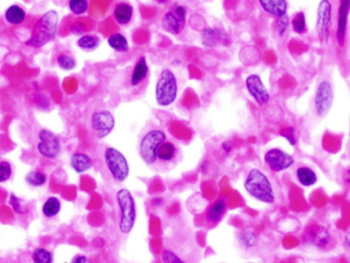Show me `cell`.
I'll return each mask as SVG.
<instances>
[{
  "label": "cell",
  "instance_id": "obj_1",
  "mask_svg": "<svg viewBox=\"0 0 350 263\" xmlns=\"http://www.w3.org/2000/svg\"><path fill=\"white\" fill-rule=\"evenodd\" d=\"M59 25V14L50 10L46 12L34 25L31 36L25 44L32 48H41L54 40Z\"/></svg>",
  "mask_w": 350,
  "mask_h": 263
},
{
  "label": "cell",
  "instance_id": "obj_2",
  "mask_svg": "<svg viewBox=\"0 0 350 263\" xmlns=\"http://www.w3.org/2000/svg\"><path fill=\"white\" fill-rule=\"evenodd\" d=\"M245 190L254 199L265 204L275 202V193L273 186L267 175L257 168L249 171L244 183Z\"/></svg>",
  "mask_w": 350,
  "mask_h": 263
},
{
  "label": "cell",
  "instance_id": "obj_3",
  "mask_svg": "<svg viewBox=\"0 0 350 263\" xmlns=\"http://www.w3.org/2000/svg\"><path fill=\"white\" fill-rule=\"evenodd\" d=\"M116 202L121 212L120 230L124 235H129L137 220V205L132 193L128 189H121L116 193Z\"/></svg>",
  "mask_w": 350,
  "mask_h": 263
},
{
  "label": "cell",
  "instance_id": "obj_4",
  "mask_svg": "<svg viewBox=\"0 0 350 263\" xmlns=\"http://www.w3.org/2000/svg\"><path fill=\"white\" fill-rule=\"evenodd\" d=\"M104 165L111 179L118 184L125 183L130 175V165L126 156L116 148L107 147L103 153Z\"/></svg>",
  "mask_w": 350,
  "mask_h": 263
},
{
  "label": "cell",
  "instance_id": "obj_5",
  "mask_svg": "<svg viewBox=\"0 0 350 263\" xmlns=\"http://www.w3.org/2000/svg\"><path fill=\"white\" fill-rule=\"evenodd\" d=\"M178 81L176 75L169 69L161 71L155 87V100L161 107L172 105L178 96Z\"/></svg>",
  "mask_w": 350,
  "mask_h": 263
},
{
  "label": "cell",
  "instance_id": "obj_6",
  "mask_svg": "<svg viewBox=\"0 0 350 263\" xmlns=\"http://www.w3.org/2000/svg\"><path fill=\"white\" fill-rule=\"evenodd\" d=\"M164 141L166 134L160 129L149 130L143 135L139 143V154L146 165L151 166L156 163V152Z\"/></svg>",
  "mask_w": 350,
  "mask_h": 263
},
{
  "label": "cell",
  "instance_id": "obj_7",
  "mask_svg": "<svg viewBox=\"0 0 350 263\" xmlns=\"http://www.w3.org/2000/svg\"><path fill=\"white\" fill-rule=\"evenodd\" d=\"M89 127L93 135L97 138L107 137L115 127V118L113 114L104 109L95 110L89 117Z\"/></svg>",
  "mask_w": 350,
  "mask_h": 263
},
{
  "label": "cell",
  "instance_id": "obj_8",
  "mask_svg": "<svg viewBox=\"0 0 350 263\" xmlns=\"http://www.w3.org/2000/svg\"><path fill=\"white\" fill-rule=\"evenodd\" d=\"M335 100L333 84L329 80L320 81L316 87L313 105L315 114L323 118L331 111Z\"/></svg>",
  "mask_w": 350,
  "mask_h": 263
},
{
  "label": "cell",
  "instance_id": "obj_9",
  "mask_svg": "<svg viewBox=\"0 0 350 263\" xmlns=\"http://www.w3.org/2000/svg\"><path fill=\"white\" fill-rule=\"evenodd\" d=\"M304 245L316 249H326L331 243L330 230L318 223L309 224L302 235Z\"/></svg>",
  "mask_w": 350,
  "mask_h": 263
},
{
  "label": "cell",
  "instance_id": "obj_10",
  "mask_svg": "<svg viewBox=\"0 0 350 263\" xmlns=\"http://www.w3.org/2000/svg\"><path fill=\"white\" fill-rule=\"evenodd\" d=\"M332 27V5L328 0L320 2L316 12V33L322 44H327Z\"/></svg>",
  "mask_w": 350,
  "mask_h": 263
},
{
  "label": "cell",
  "instance_id": "obj_11",
  "mask_svg": "<svg viewBox=\"0 0 350 263\" xmlns=\"http://www.w3.org/2000/svg\"><path fill=\"white\" fill-rule=\"evenodd\" d=\"M38 153L46 158L53 160L61 154V141L55 133L48 129H41L38 132Z\"/></svg>",
  "mask_w": 350,
  "mask_h": 263
},
{
  "label": "cell",
  "instance_id": "obj_12",
  "mask_svg": "<svg viewBox=\"0 0 350 263\" xmlns=\"http://www.w3.org/2000/svg\"><path fill=\"white\" fill-rule=\"evenodd\" d=\"M187 9L183 6L176 7L172 12L166 13L162 18V27L164 30L172 35H179L186 24Z\"/></svg>",
  "mask_w": 350,
  "mask_h": 263
},
{
  "label": "cell",
  "instance_id": "obj_13",
  "mask_svg": "<svg viewBox=\"0 0 350 263\" xmlns=\"http://www.w3.org/2000/svg\"><path fill=\"white\" fill-rule=\"evenodd\" d=\"M246 87L250 96L260 106L267 105L270 101V94L258 74H251L246 79Z\"/></svg>",
  "mask_w": 350,
  "mask_h": 263
},
{
  "label": "cell",
  "instance_id": "obj_14",
  "mask_svg": "<svg viewBox=\"0 0 350 263\" xmlns=\"http://www.w3.org/2000/svg\"><path fill=\"white\" fill-rule=\"evenodd\" d=\"M264 160L269 169L273 172L284 171L290 168L295 163L293 156L276 148L267 151L264 156Z\"/></svg>",
  "mask_w": 350,
  "mask_h": 263
},
{
  "label": "cell",
  "instance_id": "obj_15",
  "mask_svg": "<svg viewBox=\"0 0 350 263\" xmlns=\"http://www.w3.org/2000/svg\"><path fill=\"white\" fill-rule=\"evenodd\" d=\"M349 0H343L340 4L339 13H338V27H337V39L340 45H343L345 42L346 29H347V20L349 12Z\"/></svg>",
  "mask_w": 350,
  "mask_h": 263
},
{
  "label": "cell",
  "instance_id": "obj_16",
  "mask_svg": "<svg viewBox=\"0 0 350 263\" xmlns=\"http://www.w3.org/2000/svg\"><path fill=\"white\" fill-rule=\"evenodd\" d=\"M259 3L265 13L277 19L287 15V3L285 0H260Z\"/></svg>",
  "mask_w": 350,
  "mask_h": 263
},
{
  "label": "cell",
  "instance_id": "obj_17",
  "mask_svg": "<svg viewBox=\"0 0 350 263\" xmlns=\"http://www.w3.org/2000/svg\"><path fill=\"white\" fill-rule=\"evenodd\" d=\"M148 73H149V66L147 63V58H146L145 56H141L134 67L131 80H130L131 85L133 87L140 85L146 78H147Z\"/></svg>",
  "mask_w": 350,
  "mask_h": 263
},
{
  "label": "cell",
  "instance_id": "obj_18",
  "mask_svg": "<svg viewBox=\"0 0 350 263\" xmlns=\"http://www.w3.org/2000/svg\"><path fill=\"white\" fill-rule=\"evenodd\" d=\"M70 166L78 174L89 171L93 167V159L84 153H74L70 157Z\"/></svg>",
  "mask_w": 350,
  "mask_h": 263
},
{
  "label": "cell",
  "instance_id": "obj_19",
  "mask_svg": "<svg viewBox=\"0 0 350 263\" xmlns=\"http://www.w3.org/2000/svg\"><path fill=\"white\" fill-rule=\"evenodd\" d=\"M113 16L120 25H128L134 17V8L129 4H120L114 8Z\"/></svg>",
  "mask_w": 350,
  "mask_h": 263
},
{
  "label": "cell",
  "instance_id": "obj_20",
  "mask_svg": "<svg viewBox=\"0 0 350 263\" xmlns=\"http://www.w3.org/2000/svg\"><path fill=\"white\" fill-rule=\"evenodd\" d=\"M296 177H297L298 183L305 188L314 186L318 181L317 174L315 173V171L307 166L299 167L296 171Z\"/></svg>",
  "mask_w": 350,
  "mask_h": 263
},
{
  "label": "cell",
  "instance_id": "obj_21",
  "mask_svg": "<svg viewBox=\"0 0 350 263\" xmlns=\"http://www.w3.org/2000/svg\"><path fill=\"white\" fill-rule=\"evenodd\" d=\"M226 209H227V205H226V202L223 199H219L215 201L207 212V220L211 223H216L220 221L223 215L225 214Z\"/></svg>",
  "mask_w": 350,
  "mask_h": 263
},
{
  "label": "cell",
  "instance_id": "obj_22",
  "mask_svg": "<svg viewBox=\"0 0 350 263\" xmlns=\"http://www.w3.org/2000/svg\"><path fill=\"white\" fill-rule=\"evenodd\" d=\"M238 241L240 245L247 250L255 248L259 243L257 233L252 229H243L238 233Z\"/></svg>",
  "mask_w": 350,
  "mask_h": 263
},
{
  "label": "cell",
  "instance_id": "obj_23",
  "mask_svg": "<svg viewBox=\"0 0 350 263\" xmlns=\"http://www.w3.org/2000/svg\"><path fill=\"white\" fill-rule=\"evenodd\" d=\"M5 19L11 25H21L26 19V11L18 5H13L6 11Z\"/></svg>",
  "mask_w": 350,
  "mask_h": 263
},
{
  "label": "cell",
  "instance_id": "obj_24",
  "mask_svg": "<svg viewBox=\"0 0 350 263\" xmlns=\"http://www.w3.org/2000/svg\"><path fill=\"white\" fill-rule=\"evenodd\" d=\"M223 35L219 29L215 28H206L201 33V43L206 47L216 46L222 39Z\"/></svg>",
  "mask_w": 350,
  "mask_h": 263
},
{
  "label": "cell",
  "instance_id": "obj_25",
  "mask_svg": "<svg viewBox=\"0 0 350 263\" xmlns=\"http://www.w3.org/2000/svg\"><path fill=\"white\" fill-rule=\"evenodd\" d=\"M108 45L116 52H128L130 50V44L125 35L122 33H115L108 37Z\"/></svg>",
  "mask_w": 350,
  "mask_h": 263
},
{
  "label": "cell",
  "instance_id": "obj_26",
  "mask_svg": "<svg viewBox=\"0 0 350 263\" xmlns=\"http://www.w3.org/2000/svg\"><path fill=\"white\" fill-rule=\"evenodd\" d=\"M62 209L61 201L56 197H49L42 206V214L46 218H52L60 213Z\"/></svg>",
  "mask_w": 350,
  "mask_h": 263
},
{
  "label": "cell",
  "instance_id": "obj_27",
  "mask_svg": "<svg viewBox=\"0 0 350 263\" xmlns=\"http://www.w3.org/2000/svg\"><path fill=\"white\" fill-rule=\"evenodd\" d=\"M101 44V39L96 34H85L77 40V46L84 51H94Z\"/></svg>",
  "mask_w": 350,
  "mask_h": 263
},
{
  "label": "cell",
  "instance_id": "obj_28",
  "mask_svg": "<svg viewBox=\"0 0 350 263\" xmlns=\"http://www.w3.org/2000/svg\"><path fill=\"white\" fill-rule=\"evenodd\" d=\"M174 155H176V147L170 141H164L156 152L157 160H160L162 162L171 161Z\"/></svg>",
  "mask_w": 350,
  "mask_h": 263
},
{
  "label": "cell",
  "instance_id": "obj_29",
  "mask_svg": "<svg viewBox=\"0 0 350 263\" xmlns=\"http://www.w3.org/2000/svg\"><path fill=\"white\" fill-rule=\"evenodd\" d=\"M47 177L44 172L38 171V170H33L28 172L25 177V182L27 185L31 186L33 188H39L42 187L46 184Z\"/></svg>",
  "mask_w": 350,
  "mask_h": 263
},
{
  "label": "cell",
  "instance_id": "obj_30",
  "mask_svg": "<svg viewBox=\"0 0 350 263\" xmlns=\"http://www.w3.org/2000/svg\"><path fill=\"white\" fill-rule=\"evenodd\" d=\"M56 63L59 67L66 71H71L76 67L75 58L66 53H60L56 56Z\"/></svg>",
  "mask_w": 350,
  "mask_h": 263
},
{
  "label": "cell",
  "instance_id": "obj_31",
  "mask_svg": "<svg viewBox=\"0 0 350 263\" xmlns=\"http://www.w3.org/2000/svg\"><path fill=\"white\" fill-rule=\"evenodd\" d=\"M34 263H52V254L44 248H36L32 252Z\"/></svg>",
  "mask_w": 350,
  "mask_h": 263
},
{
  "label": "cell",
  "instance_id": "obj_32",
  "mask_svg": "<svg viewBox=\"0 0 350 263\" xmlns=\"http://www.w3.org/2000/svg\"><path fill=\"white\" fill-rule=\"evenodd\" d=\"M291 25H293V30L297 34H303L306 31L305 14L303 12L297 13L291 20Z\"/></svg>",
  "mask_w": 350,
  "mask_h": 263
},
{
  "label": "cell",
  "instance_id": "obj_33",
  "mask_svg": "<svg viewBox=\"0 0 350 263\" xmlns=\"http://www.w3.org/2000/svg\"><path fill=\"white\" fill-rule=\"evenodd\" d=\"M68 8L72 14L81 16L85 14L87 9H89V3L86 0H70L68 3Z\"/></svg>",
  "mask_w": 350,
  "mask_h": 263
},
{
  "label": "cell",
  "instance_id": "obj_34",
  "mask_svg": "<svg viewBox=\"0 0 350 263\" xmlns=\"http://www.w3.org/2000/svg\"><path fill=\"white\" fill-rule=\"evenodd\" d=\"M9 202H10V205L12 206L13 210L15 211V213L20 214V215L26 213L25 202H24L21 198L17 197L15 194L12 193V194L10 195V200H9Z\"/></svg>",
  "mask_w": 350,
  "mask_h": 263
},
{
  "label": "cell",
  "instance_id": "obj_35",
  "mask_svg": "<svg viewBox=\"0 0 350 263\" xmlns=\"http://www.w3.org/2000/svg\"><path fill=\"white\" fill-rule=\"evenodd\" d=\"M13 175L12 164L8 161H0V184L8 182Z\"/></svg>",
  "mask_w": 350,
  "mask_h": 263
},
{
  "label": "cell",
  "instance_id": "obj_36",
  "mask_svg": "<svg viewBox=\"0 0 350 263\" xmlns=\"http://www.w3.org/2000/svg\"><path fill=\"white\" fill-rule=\"evenodd\" d=\"M161 259L163 263H187L183 260L176 252L171 250H164L161 254Z\"/></svg>",
  "mask_w": 350,
  "mask_h": 263
},
{
  "label": "cell",
  "instance_id": "obj_37",
  "mask_svg": "<svg viewBox=\"0 0 350 263\" xmlns=\"http://www.w3.org/2000/svg\"><path fill=\"white\" fill-rule=\"evenodd\" d=\"M288 25H289V19L287 15L280 17L276 20V32L279 37H283L285 35L288 29Z\"/></svg>",
  "mask_w": 350,
  "mask_h": 263
},
{
  "label": "cell",
  "instance_id": "obj_38",
  "mask_svg": "<svg viewBox=\"0 0 350 263\" xmlns=\"http://www.w3.org/2000/svg\"><path fill=\"white\" fill-rule=\"evenodd\" d=\"M281 135L289 142V144L295 145L297 143V137H296V131L293 127H287L284 130L281 131Z\"/></svg>",
  "mask_w": 350,
  "mask_h": 263
},
{
  "label": "cell",
  "instance_id": "obj_39",
  "mask_svg": "<svg viewBox=\"0 0 350 263\" xmlns=\"http://www.w3.org/2000/svg\"><path fill=\"white\" fill-rule=\"evenodd\" d=\"M221 148H222V150L224 151L225 154H230L231 151L233 150V143L230 140H225V141L222 142Z\"/></svg>",
  "mask_w": 350,
  "mask_h": 263
},
{
  "label": "cell",
  "instance_id": "obj_40",
  "mask_svg": "<svg viewBox=\"0 0 350 263\" xmlns=\"http://www.w3.org/2000/svg\"><path fill=\"white\" fill-rule=\"evenodd\" d=\"M89 262H90L89 258L84 255H76L71 261V263H89Z\"/></svg>",
  "mask_w": 350,
  "mask_h": 263
},
{
  "label": "cell",
  "instance_id": "obj_41",
  "mask_svg": "<svg viewBox=\"0 0 350 263\" xmlns=\"http://www.w3.org/2000/svg\"><path fill=\"white\" fill-rule=\"evenodd\" d=\"M345 242H346V246L349 247V236L348 235L345 237Z\"/></svg>",
  "mask_w": 350,
  "mask_h": 263
}]
</instances>
